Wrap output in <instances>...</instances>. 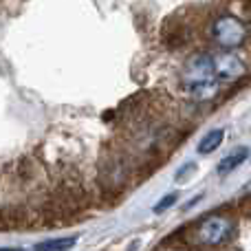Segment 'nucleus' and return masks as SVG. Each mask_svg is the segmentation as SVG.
Returning a JSON list of instances; mask_svg holds the SVG:
<instances>
[{
    "label": "nucleus",
    "instance_id": "obj_1",
    "mask_svg": "<svg viewBox=\"0 0 251 251\" xmlns=\"http://www.w3.org/2000/svg\"><path fill=\"white\" fill-rule=\"evenodd\" d=\"M183 82L187 86V93L196 101L214 100L223 84L216 75L214 55H209V53H196V55H192L187 60L185 69H183Z\"/></svg>",
    "mask_w": 251,
    "mask_h": 251
},
{
    "label": "nucleus",
    "instance_id": "obj_2",
    "mask_svg": "<svg viewBox=\"0 0 251 251\" xmlns=\"http://www.w3.org/2000/svg\"><path fill=\"white\" fill-rule=\"evenodd\" d=\"M212 35L223 49H236L245 42V25L234 16H221L212 26Z\"/></svg>",
    "mask_w": 251,
    "mask_h": 251
},
{
    "label": "nucleus",
    "instance_id": "obj_3",
    "mask_svg": "<svg viewBox=\"0 0 251 251\" xmlns=\"http://www.w3.org/2000/svg\"><path fill=\"white\" fill-rule=\"evenodd\" d=\"M231 234H234V223L229 218L212 216L199 227V243L214 247V245H223L225 240H229Z\"/></svg>",
    "mask_w": 251,
    "mask_h": 251
},
{
    "label": "nucleus",
    "instance_id": "obj_4",
    "mask_svg": "<svg viewBox=\"0 0 251 251\" xmlns=\"http://www.w3.org/2000/svg\"><path fill=\"white\" fill-rule=\"evenodd\" d=\"M214 66H216V75L221 82H234L245 73V64L238 55L234 53H218L214 55Z\"/></svg>",
    "mask_w": 251,
    "mask_h": 251
},
{
    "label": "nucleus",
    "instance_id": "obj_5",
    "mask_svg": "<svg viewBox=\"0 0 251 251\" xmlns=\"http://www.w3.org/2000/svg\"><path fill=\"white\" fill-rule=\"evenodd\" d=\"M249 159V148H236L234 152H229L227 156H223V161L218 163V172L221 174H229L234 172L236 168H238L240 163H245V161Z\"/></svg>",
    "mask_w": 251,
    "mask_h": 251
},
{
    "label": "nucleus",
    "instance_id": "obj_6",
    "mask_svg": "<svg viewBox=\"0 0 251 251\" xmlns=\"http://www.w3.org/2000/svg\"><path fill=\"white\" fill-rule=\"evenodd\" d=\"M223 139H225V130H221V128L212 130V132H207L203 139H201L199 152H201V154H209V152H214L218 146H221Z\"/></svg>",
    "mask_w": 251,
    "mask_h": 251
},
{
    "label": "nucleus",
    "instance_id": "obj_7",
    "mask_svg": "<svg viewBox=\"0 0 251 251\" xmlns=\"http://www.w3.org/2000/svg\"><path fill=\"white\" fill-rule=\"evenodd\" d=\"M77 238H55V240H47V243H38L35 251H69L75 247Z\"/></svg>",
    "mask_w": 251,
    "mask_h": 251
},
{
    "label": "nucleus",
    "instance_id": "obj_8",
    "mask_svg": "<svg viewBox=\"0 0 251 251\" xmlns=\"http://www.w3.org/2000/svg\"><path fill=\"white\" fill-rule=\"evenodd\" d=\"M176 201H178V194H176V192H172V194L163 196V199H161V201H159V203H156L154 212H156V214H163V212H165V209H170V207H172V205H174V203H176Z\"/></svg>",
    "mask_w": 251,
    "mask_h": 251
},
{
    "label": "nucleus",
    "instance_id": "obj_9",
    "mask_svg": "<svg viewBox=\"0 0 251 251\" xmlns=\"http://www.w3.org/2000/svg\"><path fill=\"white\" fill-rule=\"evenodd\" d=\"M0 251H18V249H0Z\"/></svg>",
    "mask_w": 251,
    "mask_h": 251
}]
</instances>
